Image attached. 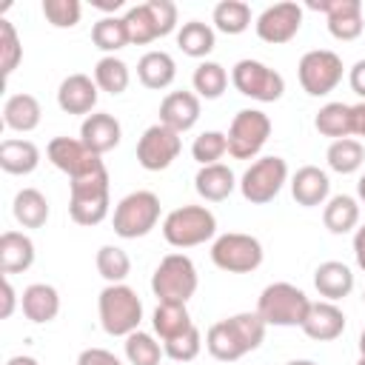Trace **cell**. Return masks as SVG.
I'll use <instances>...</instances> for the list:
<instances>
[{"mask_svg":"<svg viewBox=\"0 0 365 365\" xmlns=\"http://www.w3.org/2000/svg\"><path fill=\"white\" fill-rule=\"evenodd\" d=\"M23 60V46L20 37L14 31V26L9 20H0V66H3V77H9L17 63Z\"/></svg>","mask_w":365,"mask_h":365,"instance_id":"cell-44","label":"cell"},{"mask_svg":"<svg viewBox=\"0 0 365 365\" xmlns=\"http://www.w3.org/2000/svg\"><path fill=\"white\" fill-rule=\"evenodd\" d=\"M228 151V134L222 131H202L194 145H191V157L200 163V165H214L220 163V157Z\"/></svg>","mask_w":365,"mask_h":365,"instance_id":"cell-42","label":"cell"},{"mask_svg":"<svg viewBox=\"0 0 365 365\" xmlns=\"http://www.w3.org/2000/svg\"><path fill=\"white\" fill-rule=\"evenodd\" d=\"M14 302H17L14 288H11V282H9V279H3V311H0V317H3V319H9V317H11Z\"/></svg>","mask_w":365,"mask_h":365,"instance_id":"cell-48","label":"cell"},{"mask_svg":"<svg viewBox=\"0 0 365 365\" xmlns=\"http://www.w3.org/2000/svg\"><path fill=\"white\" fill-rule=\"evenodd\" d=\"M40 117H43V108L37 103L34 94H11L3 106V123L11 128V131H34L40 125Z\"/></svg>","mask_w":365,"mask_h":365,"instance_id":"cell-27","label":"cell"},{"mask_svg":"<svg viewBox=\"0 0 365 365\" xmlns=\"http://www.w3.org/2000/svg\"><path fill=\"white\" fill-rule=\"evenodd\" d=\"M314 125L322 137H331V140H345L354 134V114H351V106L345 103H325L317 117H314Z\"/></svg>","mask_w":365,"mask_h":365,"instance_id":"cell-30","label":"cell"},{"mask_svg":"<svg viewBox=\"0 0 365 365\" xmlns=\"http://www.w3.org/2000/svg\"><path fill=\"white\" fill-rule=\"evenodd\" d=\"M123 20H125V29H128V40L134 46H145V43L174 31L177 6L171 0H145L140 6H131Z\"/></svg>","mask_w":365,"mask_h":365,"instance_id":"cell-7","label":"cell"},{"mask_svg":"<svg viewBox=\"0 0 365 365\" xmlns=\"http://www.w3.org/2000/svg\"><path fill=\"white\" fill-rule=\"evenodd\" d=\"M46 154L54 163V168L68 174V180H77L83 174H91V171L103 168L100 154H94L83 140H74V137H54L46 145Z\"/></svg>","mask_w":365,"mask_h":365,"instance_id":"cell-15","label":"cell"},{"mask_svg":"<svg viewBox=\"0 0 365 365\" xmlns=\"http://www.w3.org/2000/svg\"><path fill=\"white\" fill-rule=\"evenodd\" d=\"M285 365H317V362H311V359H291V362H285Z\"/></svg>","mask_w":365,"mask_h":365,"instance_id":"cell-54","label":"cell"},{"mask_svg":"<svg viewBox=\"0 0 365 365\" xmlns=\"http://www.w3.org/2000/svg\"><path fill=\"white\" fill-rule=\"evenodd\" d=\"M43 14L54 29H71L80 23L83 6L77 0H43Z\"/></svg>","mask_w":365,"mask_h":365,"instance_id":"cell-43","label":"cell"},{"mask_svg":"<svg viewBox=\"0 0 365 365\" xmlns=\"http://www.w3.org/2000/svg\"><path fill=\"white\" fill-rule=\"evenodd\" d=\"M311 308V299L305 297V291H299L291 282H271L262 288L259 299H257V314L262 317L265 325H279V328H294L305 322Z\"/></svg>","mask_w":365,"mask_h":365,"instance_id":"cell-3","label":"cell"},{"mask_svg":"<svg viewBox=\"0 0 365 365\" xmlns=\"http://www.w3.org/2000/svg\"><path fill=\"white\" fill-rule=\"evenodd\" d=\"M120 134H123V128H120V123L111 117V114H106V111H97V114H88L86 120H83V125H80V140L94 151V154H106V151H111L117 143H120Z\"/></svg>","mask_w":365,"mask_h":365,"instance_id":"cell-21","label":"cell"},{"mask_svg":"<svg viewBox=\"0 0 365 365\" xmlns=\"http://www.w3.org/2000/svg\"><path fill=\"white\" fill-rule=\"evenodd\" d=\"M271 137V120L259 108H242L228 128V154L237 160H251L262 151Z\"/></svg>","mask_w":365,"mask_h":365,"instance_id":"cell-10","label":"cell"},{"mask_svg":"<svg viewBox=\"0 0 365 365\" xmlns=\"http://www.w3.org/2000/svg\"><path fill=\"white\" fill-rule=\"evenodd\" d=\"M14 220L23 228H43L48 220V200L37 191V188H20L14 194Z\"/></svg>","mask_w":365,"mask_h":365,"instance_id":"cell-31","label":"cell"},{"mask_svg":"<svg viewBox=\"0 0 365 365\" xmlns=\"http://www.w3.org/2000/svg\"><path fill=\"white\" fill-rule=\"evenodd\" d=\"M211 259L217 268H222L228 274H251L262 265V245L251 234L228 231V234H220L214 240Z\"/></svg>","mask_w":365,"mask_h":365,"instance_id":"cell-9","label":"cell"},{"mask_svg":"<svg viewBox=\"0 0 365 365\" xmlns=\"http://www.w3.org/2000/svg\"><path fill=\"white\" fill-rule=\"evenodd\" d=\"M40 165V148L31 140H3L0 168L6 174H31Z\"/></svg>","mask_w":365,"mask_h":365,"instance_id":"cell-29","label":"cell"},{"mask_svg":"<svg viewBox=\"0 0 365 365\" xmlns=\"http://www.w3.org/2000/svg\"><path fill=\"white\" fill-rule=\"evenodd\" d=\"M57 106L66 114H86L97 106V83L88 74H68L57 88Z\"/></svg>","mask_w":365,"mask_h":365,"instance_id":"cell-19","label":"cell"},{"mask_svg":"<svg viewBox=\"0 0 365 365\" xmlns=\"http://www.w3.org/2000/svg\"><path fill=\"white\" fill-rule=\"evenodd\" d=\"M200 348H202L200 328H197V325H191V328H188V331H182L180 336L168 339L163 351H165V356H171L174 362H191V359L200 354Z\"/></svg>","mask_w":365,"mask_h":365,"instance_id":"cell-45","label":"cell"},{"mask_svg":"<svg viewBox=\"0 0 365 365\" xmlns=\"http://www.w3.org/2000/svg\"><path fill=\"white\" fill-rule=\"evenodd\" d=\"M108 171L106 165L71 180L68 214L77 225H100L108 214Z\"/></svg>","mask_w":365,"mask_h":365,"instance_id":"cell-4","label":"cell"},{"mask_svg":"<svg viewBox=\"0 0 365 365\" xmlns=\"http://www.w3.org/2000/svg\"><path fill=\"white\" fill-rule=\"evenodd\" d=\"M214 234H217V217L205 205H182L163 220V237L174 248L202 245Z\"/></svg>","mask_w":365,"mask_h":365,"instance_id":"cell-5","label":"cell"},{"mask_svg":"<svg viewBox=\"0 0 365 365\" xmlns=\"http://www.w3.org/2000/svg\"><path fill=\"white\" fill-rule=\"evenodd\" d=\"M177 46L182 48V54L188 57H205L214 51V29L208 23L200 20H188L182 23V29L177 31Z\"/></svg>","mask_w":365,"mask_h":365,"instance_id":"cell-34","label":"cell"},{"mask_svg":"<svg viewBox=\"0 0 365 365\" xmlns=\"http://www.w3.org/2000/svg\"><path fill=\"white\" fill-rule=\"evenodd\" d=\"M91 40H94V46L103 48V51H117V48H123V46L131 43V40H128L125 20H123V17H114V14L100 17V20L91 26Z\"/></svg>","mask_w":365,"mask_h":365,"instance_id":"cell-38","label":"cell"},{"mask_svg":"<svg viewBox=\"0 0 365 365\" xmlns=\"http://www.w3.org/2000/svg\"><path fill=\"white\" fill-rule=\"evenodd\" d=\"M305 336L317 339V342H331L345 331V314L342 308H336L334 302H311L308 317L302 322Z\"/></svg>","mask_w":365,"mask_h":365,"instance_id":"cell-20","label":"cell"},{"mask_svg":"<svg viewBox=\"0 0 365 365\" xmlns=\"http://www.w3.org/2000/svg\"><path fill=\"white\" fill-rule=\"evenodd\" d=\"M77 365H123V362L106 348H86V351H80Z\"/></svg>","mask_w":365,"mask_h":365,"instance_id":"cell-46","label":"cell"},{"mask_svg":"<svg viewBox=\"0 0 365 365\" xmlns=\"http://www.w3.org/2000/svg\"><path fill=\"white\" fill-rule=\"evenodd\" d=\"M299 26H302V9L297 3H291V0L274 3V6H268L257 17V34H259V40L274 43V46L294 40L297 31H299Z\"/></svg>","mask_w":365,"mask_h":365,"instance_id":"cell-16","label":"cell"},{"mask_svg":"<svg viewBox=\"0 0 365 365\" xmlns=\"http://www.w3.org/2000/svg\"><path fill=\"white\" fill-rule=\"evenodd\" d=\"M237 180H234V171L222 163H214V165H200L197 177H194V188L202 200L208 202H220L225 200L231 191H234Z\"/></svg>","mask_w":365,"mask_h":365,"instance_id":"cell-28","label":"cell"},{"mask_svg":"<svg viewBox=\"0 0 365 365\" xmlns=\"http://www.w3.org/2000/svg\"><path fill=\"white\" fill-rule=\"evenodd\" d=\"M200 120V97L194 91H171L160 103V123L168 125L171 131L182 134L194 128Z\"/></svg>","mask_w":365,"mask_h":365,"instance_id":"cell-18","label":"cell"},{"mask_svg":"<svg viewBox=\"0 0 365 365\" xmlns=\"http://www.w3.org/2000/svg\"><path fill=\"white\" fill-rule=\"evenodd\" d=\"M362 302H365V291H362Z\"/></svg>","mask_w":365,"mask_h":365,"instance_id":"cell-57","label":"cell"},{"mask_svg":"<svg viewBox=\"0 0 365 365\" xmlns=\"http://www.w3.org/2000/svg\"><path fill=\"white\" fill-rule=\"evenodd\" d=\"M97 311H100V325L108 336H128L140 331L143 319V302L134 288L117 282L106 285L97 297Z\"/></svg>","mask_w":365,"mask_h":365,"instance_id":"cell-2","label":"cell"},{"mask_svg":"<svg viewBox=\"0 0 365 365\" xmlns=\"http://www.w3.org/2000/svg\"><path fill=\"white\" fill-rule=\"evenodd\" d=\"M214 26L222 34H242L251 26V9L242 0H222L214 6Z\"/></svg>","mask_w":365,"mask_h":365,"instance_id":"cell-37","label":"cell"},{"mask_svg":"<svg viewBox=\"0 0 365 365\" xmlns=\"http://www.w3.org/2000/svg\"><path fill=\"white\" fill-rule=\"evenodd\" d=\"M137 77L145 88H168L177 77V63L168 51H145L137 63Z\"/></svg>","mask_w":365,"mask_h":365,"instance_id":"cell-26","label":"cell"},{"mask_svg":"<svg viewBox=\"0 0 365 365\" xmlns=\"http://www.w3.org/2000/svg\"><path fill=\"white\" fill-rule=\"evenodd\" d=\"M328 191H331V180L322 168L317 165H302L297 168V174L291 177V194L299 205L305 208H314V205H322L328 200Z\"/></svg>","mask_w":365,"mask_h":365,"instance_id":"cell-22","label":"cell"},{"mask_svg":"<svg viewBox=\"0 0 365 365\" xmlns=\"http://www.w3.org/2000/svg\"><path fill=\"white\" fill-rule=\"evenodd\" d=\"M351 114H354V134L365 137V103L351 106Z\"/></svg>","mask_w":365,"mask_h":365,"instance_id":"cell-50","label":"cell"},{"mask_svg":"<svg viewBox=\"0 0 365 365\" xmlns=\"http://www.w3.org/2000/svg\"><path fill=\"white\" fill-rule=\"evenodd\" d=\"M356 365H365V356H359V362H356Z\"/></svg>","mask_w":365,"mask_h":365,"instance_id":"cell-56","label":"cell"},{"mask_svg":"<svg viewBox=\"0 0 365 365\" xmlns=\"http://www.w3.org/2000/svg\"><path fill=\"white\" fill-rule=\"evenodd\" d=\"M91 6H97L103 11H117V9H123V0H91Z\"/></svg>","mask_w":365,"mask_h":365,"instance_id":"cell-51","label":"cell"},{"mask_svg":"<svg viewBox=\"0 0 365 365\" xmlns=\"http://www.w3.org/2000/svg\"><path fill=\"white\" fill-rule=\"evenodd\" d=\"M354 257H356V265L365 271V225H359L354 234Z\"/></svg>","mask_w":365,"mask_h":365,"instance_id":"cell-49","label":"cell"},{"mask_svg":"<svg viewBox=\"0 0 365 365\" xmlns=\"http://www.w3.org/2000/svg\"><path fill=\"white\" fill-rule=\"evenodd\" d=\"M348 83H351L354 94H359L362 103H365V60H356V63H354V68H351V74H348Z\"/></svg>","mask_w":365,"mask_h":365,"instance_id":"cell-47","label":"cell"},{"mask_svg":"<svg viewBox=\"0 0 365 365\" xmlns=\"http://www.w3.org/2000/svg\"><path fill=\"white\" fill-rule=\"evenodd\" d=\"M160 220V200L154 191H131L114 208V234L123 240L145 237Z\"/></svg>","mask_w":365,"mask_h":365,"instance_id":"cell-8","label":"cell"},{"mask_svg":"<svg viewBox=\"0 0 365 365\" xmlns=\"http://www.w3.org/2000/svg\"><path fill=\"white\" fill-rule=\"evenodd\" d=\"M322 222L331 234H348L356 228L359 222V202L348 194H336L325 202V211H322Z\"/></svg>","mask_w":365,"mask_h":365,"instance_id":"cell-32","label":"cell"},{"mask_svg":"<svg viewBox=\"0 0 365 365\" xmlns=\"http://www.w3.org/2000/svg\"><path fill=\"white\" fill-rule=\"evenodd\" d=\"M97 271H100V277H103L108 285H117V282H123V279L131 274V259H128V254H125L123 248H117V245H103V248L97 251Z\"/></svg>","mask_w":365,"mask_h":365,"instance_id":"cell-40","label":"cell"},{"mask_svg":"<svg viewBox=\"0 0 365 365\" xmlns=\"http://www.w3.org/2000/svg\"><path fill=\"white\" fill-rule=\"evenodd\" d=\"M194 91L200 94V97H205V100H217V97H222V91H225V86H228V74H225V68L220 66V63H214V60H205V63H200L197 68H194Z\"/></svg>","mask_w":365,"mask_h":365,"instance_id":"cell-39","label":"cell"},{"mask_svg":"<svg viewBox=\"0 0 365 365\" xmlns=\"http://www.w3.org/2000/svg\"><path fill=\"white\" fill-rule=\"evenodd\" d=\"M359 354L365 356V328H362V334H359Z\"/></svg>","mask_w":365,"mask_h":365,"instance_id":"cell-55","label":"cell"},{"mask_svg":"<svg viewBox=\"0 0 365 365\" xmlns=\"http://www.w3.org/2000/svg\"><path fill=\"white\" fill-rule=\"evenodd\" d=\"M325 160H328V165H331L336 174H354V171L362 165V160H365V148H362V143L354 140V137L334 140V143L328 145Z\"/></svg>","mask_w":365,"mask_h":365,"instance_id":"cell-36","label":"cell"},{"mask_svg":"<svg viewBox=\"0 0 365 365\" xmlns=\"http://www.w3.org/2000/svg\"><path fill=\"white\" fill-rule=\"evenodd\" d=\"M297 74H299V86L305 88V94L325 97L342 80V57L328 48H314V51L302 54Z\"/></svg>","mask_w":365,"mask_h":365,"instance_id":"cell-12","label":"cell"},{"mask_svg":"<svg viewBox=\"0 0 365 365\" xmlns=\"http://www.w3.org/2000/svg\"><path fill=\"white\" fill-rule=\"evenodd\" d=\"M314 285L317 291L328 299V302H336L342 297H348L354 291V271L345 265V262H336V259H328L322 265H317L314 271Z\"/></svg>","mask_w":365,"mask_h":365,"instance_id":"cell-25","label":"cell"},{"mask_svg":"<svg viewBox=\"0 0 365 365\" xmlns=\"http://www.w3.org/2000/svg\"><path fill=\"white\" fill-rule=\"evenodd\" d=\"M151 325H154V331L160 334V339L168 342V339L180 336L182 331H188L194 322H191L185 305H180V302H160V305L154 308Z\"/></svg>","mask_w":365,"mask_h":365,"instance_id":"cell-33","label":"cell"},{"mask_svg":"<svg viewBox=\"0 0 365 365\" xmlns=\"http://www.w3.org/2000/svg\"><path fill=\"white\" fill-rule=\"evenodd\" d=\"M163 354L165 351L160 348V342H154V336L145 331H134L125 336V356L131 365H160Z\"/></svg>","mask_w":365,"mask_h":365,"instance_id":"cell-41","label":"cell"},{"mask_svg":"<svg viewBox=\"0 0 365 365\" xmlns=\"http://www.w3.org/2000/svg\"><path fill=\"white\" fill-rule=\"evenodd\" d=\"M356 194H359V200H365V174H362L359 182H356Z\"/></svg>","mask_w":365,"mask_h":365,"instance_id":"cell-53","label":"cell"},{"mask_svg":"<svg viewBox=\"0 0 365 365\" xmlns=\"http://www.w3.org/2000/svg\"><path fill=\"white\" fill-rule=\"evenodd\" d=\"M265 322L262 317L254 314H234L228 319H220L208 328L205 334V348L214 359L220 362H234L240 356H245L248 351L259 348L265 339Z\"/></svg>","mask_w":365,"mask_h":365,"instance_id":"cell-1","label":"cell"},{"mask_svg":"<svg viewBox=\"0 0 365 365\" xmlns=\"http://www.w3.org/2000/svg\"><path fill=\"white\" fill-rule=\"evenodd\" d=\"M180 148H182L180 134L163 123H154L143 131V137L137 143V163L145 171H163L177 160Z\"/></svg>","mask_w":365,"mask_h":365,"instance_id":"cell-14","label":"cell"},{"mask_svg":"<svg viewBox=\"0 0 365 365\" xmlns=\"http://www.w3.org/2000/svg\"><path fill=\"white\" fill-rule=\"evenodd\" d=\"M285 180H288V163L282 157L271 154V157H259L257 163L248 165V171L240 180V191L248 202L265 205L282 191Z\"/></svg>","mask_w":365,"mask_h":365,"instance_id":"cell-11","label":"cell"},{"mask_svg":"<svg viewBox=\"0 0 365 365\" xmlns=\"http://www.w3.org/2000/svg\"><path fill=\"white\" fill-rule=\"evenodd\" d=\"M6 365H40L34 356H11Z\"/></svg>","mask_w":365,"mask_h":365,"instance_id":"cell-52","label":"cell"},{"mask_svg":"<svg viewBox=\"0 0 365 365\" xmlns=\"http://www.w3.org/2000/svg\"><path fill=\"white\" fill-rule=\"evenodd\" d=\"M94 83H97V88H100V91L123 94V91L128 88V83H131L128 66H125L120 57L108 54V57L97 60V66H94Z\"/></svg>","mask_w":365,"mask_h":365,"instance_id":"cell-35","label":"cell"},{"mask_svg":"<svg viewBox=\"0 0 365 365\" xmlns=\"http://www.w3.org/2000/svg\"><path fill=\"white\" fill-rule=\"evenodd\" d=\"M20 305H23L26 319L43 325V322H51V319L60 314V294H57L54 285L34 282V285H29V288L23 291Z\"/></svg>","mask_w":365,"mask_h":365,"instance_id":"cell-24","label":"cell"},{"mask_svg":"<svg viewBox=\"0 0 365 365\" xmlns=\"http://www.w3.org/2000/svg\"><path fill=\"white\" fill-rule=\"evenodd\" d=\"M308 9L328 14V31L336 40H356L362 34V3L359 0H308Z\"/></svg>","mask_w":365,"mask_h":365,"instance_id":"cell-17","label":"cell"},{"mask_svg":"<svg viewBox=\"0 0 365 365\" xmlns=\"http://www.w3.org/2000/svg\"><path fill=\"white\" fill-rule=\"evenodd\" d=\"M231 83L240 94H245L251 100H259V103H274L285 91L282 74L274 71L271 66L259 63V60H240L231 68Z\"/></svg>","mask_w":365,"mask_h":365,"instance_id":"cell-13","label":"cell"},{"mask_svg":"<svg viewBox=\"0 0 365 365\" xmlns=\"http://www.w3.org/2000/svg\"><path fill=\"white\" fill-rule=\"evenodd\" d=\"M197 268L185 254H168L160 259L151 277V291L160 302H180L185 305L197 291Z\"/></svg>","mask_w":365,"mask_h":365,"instance_id":"cell-6","label":"cell"},{"mask_svg":"<svg viewBox=\"0 0 365 365\" xmlns=\"http://www.w3.org/2000/svg\"><path fill=\"white\" fill-rule=\"evenodd\" d=\"M34 262V242L23 231H3L0 234V271L3 274H23Z\"/></svg>","mask_w":365,"mask_h":365,"instance_id":"cell-23","label":"cell"}]
</instances>
